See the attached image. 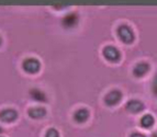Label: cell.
<instances>
[{
    "label": "cell",
    "instance_id": "6da1fadb",
    "mask_svg": "<svg viewBox=\"0 0 157 137\" xmlns=\"http://www.w3.org/2000/svg\"><path fill=\"white\" fill-rule=\"evenodd\" d=\"M117 33H118V36L121 41L125 44H131L134 41V33L132 31V29L125 24H122L118 28L117 30Z\"/></svg>",
    "mask_w": 157,
    "mask_h": 137
},
{
    "label": "cell",
    "instance_id": "7a4b0ae2",
    "mask_svg": "<svg viewBox=\"0 0 157 137\" xmlns=\"http://www.w3.org/2000/svg\"><path fill=\"white\" fill-rule=\"evenodd\" d=\"M22 67L28 74H36L41 69V63L36 58H26L22 64Z\"/></svg>",
    "mask_w": 157,
    "mask_h": 137
},
{
    "label": "cell",
    "instance_id": "3957f363",
    "mask_svg": "<svg viewBox=\"0 0 157 137\" xmlns=\"http://www.w3.org/2000/svg\"><path fill=\"white\" fill-rule=\"evenodd\" d=\"M103 56H105V58H107L109 61H119V59H120L121 57V54L120 52H119V50L117 47H114V46H112V45H108V46H105V48H103Z\"/></svg>",
    "mask_w": 157,
    "mask_h": 137
},
{
    "label": "cell",
    "instance_id": "277c9868",
    "mask_svg": "<svg viewBox=\"0 0 157 137\" xmlns=\"http://www.w3.org/2000/svg\"><path fill=\"white\" fill-rule=\"evenodd\" d=\"M121 99H122V92L119 91V90H112V91H110V92L105 95V102L107 106H115V104H118L121 101Z\"/></svg>",
    "mask_w": 157,
    "mask_h": 137
},
{
    "label": "cell",
    "instance_id": "5b68a950",
    "mask_svg": "<svg viewBox=\"0 0 157 137\" xmlns=\"http://www.w3.org/2000/svg\"><path fill=\"white\" fill-rule=\"evenodd\" d=\"M78 20H79L78 14L75 13V12H71V13H68L64 17L63 20H62V24H63V27L66 28V29H71V28L76 27L77 23H78Z\"/></svg>",
    "mask_w": 157,
    "mask_h": 137
},
{
    "label": "cell",
    "instance_id": "8992f818",
    "mask_svg": "<svg viewBox=\"0 0 157 137\" xmlns=\"http://www.w3.org/2000/svg\"><path fill=\"white\" fill-rule=\"evenodd\" d=\"M17 117H18V112L13 109H5L0 112V121L2 122L10 123V122L16 121Z\"/></svg>",
    "mask_w": 157,
    "mask_h": 137
},
{
    "label": "cell",
    "instance_id": "52a82bcc",
    "mask_svg": "<svg viewBox=\"0 0 157 137\" xmlns=\"http://www.w3.org/2000/svg\"><path fill=\"white\" fill-rule=\"evenodd\" d=\"M126 110L130 111L131 113H139L144 109V104L140 100H130L125 106Z\"/></svg>",
    "mask_w": 157,
    "mask_h": 137
},
{
    "label": "cell",
    "instance_id": "ba28073f",
    "mask_svg": "<svg viewBox=\"0 0 157 137\" xmlns=\"http://www.w3.org/2000/svg\"><path fill=\"white\" fill-rule=\"evenodd\" d=\"M149 70V65L147 63H139L137 65H135V67L133 68V75L136 77H143L148 72Z\"/></svg>",
    "mask_w": 157,
    "mask_h": 137
},
{
    "label": "cell",
    "instance_id": "9c48e42d",
    "mask_svg": "<svg viewBox=\"0 0 157 137\" xmlns=\"http://www.w3.org/2000/svg\"><path fill=\"white\" fill-rule=\"evenodd\" d=\"M89 117V111L87 109H79L74 114V120L78 123H84Z\"/></svg>",
    "mask_w": 157,
    "mask_h": 137
},
{
    "label": "cell",
    "instance_id": "30bf717a",
    "mask_svg": "<svg viewBox=\"0 0 157 137\" xmlns=\"http://www.w3.org/2000/svg\"><path fill=\"white\" fill-rule=\"evenodd\" d=\"M46 114V110L42 106H35L29 110V116L32 119H42Z\"/></svg>",
    "mask_w": 157,
    "mask_h": 137
},
{
    "label": "cell",
    "instance_id": "8fae6325",
    "mask_svg": "<svg viewBox=\"0 0 157 137\" xmlns=\"http://www.w3.org/2000/svg\"><path fill=\"white\" fill-rule=\"evenodd\" d=\"M30 94H31L32 99H34L35 101H39V102H46L47 98L43 91H41L40 89H32L30 90Z\"/></svg>",
    "mask_w": 157,
    "mask_h": 137
},
{
    "label": "cell",
    "instance_id": "7c38bea8",
    "mask_svg": "<svg viewBox=\"0 0 157 137\" xmlns=\"http://www.w3.org/2000/svg\"><path fill=\"white\" fill-rule=\"evenodd\" d=\"M154 123H155V120L152 114H145V115L142 116L141 125L144 127V128H151V127L154 125Z\"/></svg>",
    "mask_w": 157,
    "mask_h": 137
},
{
    "label": "cell",
    "instance_id": "4fadbf2b",
    "mask_svg": "<svg viewBox=\"0 0 157 137\" xmlns=\"http://www.w3.org/2000/svg\"><path fill=\"white\" fill-rule=\"evenodd\" d=\"M45 137H59V133L55 128H50L45 134Z\"/></svg>",
    "mask_w": 157,
    "mask_h": 137
},
{
    "label": "cell",
    "instance_id": "5bb4252c",
    "mask_svg": "<svg viewBox=\"0 0 157 137\" xmlns=\"http://www.w3.org/2000/svg\"><path fill=\"white\" fill-rule=\"evenodd\" d=\"M152 90H153V93L157 97V74L155 75L154 79H153L152 82Z\"/></svg>",
    "mask_w": 157,
    "mask_h": 137
},
{
    "label": "cell",
    "instance_id": "9a60e30c",
    "mask_svg": "<svg viewBox=\"0 0 157 137\" xmlns=\"http://www.w3.org/2000/svg\"><path fill=\"white\" fill-rule=\"evenodd\" d=\"M130 137H146L145 135L141 134V133H133V134H131V136Z\"/></svg>",
    "mask_w": 157,
    "mask_h": 137
},
{
    "label": "cell",
    "instance_id": "2e32d148",
    "mask_svg": "<svg viewBox=\"0 0 157 137\" xmlns=\"http://www.w3.org/2000/svg\"><path fill=\"white\" fill-rule=\"evenodd\" d=\"M66 6H54V8L55 9H63V8H65Z\"/></svg>",
    "mask_w": 157,
    "mask_h": 137
},
{
    "label": "cell",
    "instance_id": "e0dca14e",
    "mask_svg": "<svg viewBox=\"0 0 157 137\" xmlns=\"http://www.w3.org/2000/svg\"><path fill=\"white\" fill-rule=\"evenodd\" d=\"M1 43H2V40H1V36H0V45H1Z\"/></svg>",
    "mask_w": 157,
    "mask_h": 137
},
{
    "label": "cell",
    "instance_id": "ac0fdd59",
    "mask_svg": "<svg viewBox=\"0 0 157 137\" xmlns=\"http://www.w3.org/2000/svg\"><path fill=\"white\" fill-rule=\"evenodd\" d=\"M153 137H157V134H154L153 135Z\"/></svg>",
    "mask_w": 157,
    "mask_h": 137
},
{
    "label": "cell",
    "instance_id": "d6986e66",
    "mask_svg": "<svg viewBox=\"0 0 157 137\" xmlns=\"http://www.w3.org/2000/svg\"><path fill=\"white\" fill-rule=\"evenodd\" d=\"M1 132H2V128H1V127H0V133H1Z\"/></svg>",
    "mask_w": 157,
    "mask_h": 137
}]
</instances>
